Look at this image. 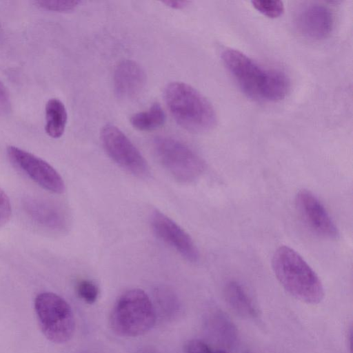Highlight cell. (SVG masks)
<instances>
[{
	"label": "cell",
	"instance_id": "2e32d148",
	"mask_svg": "<svg viewBox=\"0 0 353 353\" xmlns=\"http://www.w3.org/2000/svg\"><path fill=\"white\" fill-rule=\"evenodd\" d=\"M165 121V114L161 105L153 103L143 112L134 114L130 118L132 125L141 131H149L161 127Z\"/></svg>",
	"mask_w": 353,
	"mask_h": 353
},
{
	"label": "cell",
	"instance_id": "8fae6325",
	"mask_svg": "<svg viewBox=\"0 0 353 353\" xmlns=\"http://www.w3.org/2000/svg\"><path fill=\"white\" fill-rule=\"evenodd\" d=\"M334 24L330 10L323 5L310 4L303 8L296 17V25L304 37L320 40L332 32Z\"/></svg>",
	"mask_w": 353,
	"mask_h": 353
},
{
	"label": "cell",
	"instance_id": "44dd1931",
	"mask_svg": "<svg viewBox=\"0 0 353 353\" xmlns=\"http://www.w3.org/2000/svg\"><path fill=\"white\" fill-rule=\"evenodd\" d=\"M185 353H214L210 347L199 339H191L184 345Z\"/></svg>",
	"mask_w": 353,
	"mask_h": 353
},
{
	"label": "cell",
	"instance_id": "9c48e42d",
	"mask_svg": "<svg viewBox=\"0 0 353 353\" xmlns=\"http://www.w3.org/2000/svg\"><path fill=\"white\" fill-rule=\"evenodd\" d=\"M296 209L307 227L316 235L335 240L339 232L326 208L310 190H301L295 196Z\"/></svg>",
	"mask_w": 353,
	"mask_h": 353
},
{
	"label": "cell",
	"instance_id": "603a6c76",
	"mask_svg": "<svg viewBox=\"0 0 353 353\" xmlns=\"http://www.w3.org/2000/svg\"><path fill=\"white\" fill-rule=\"evenodd\" d=\"M167 6L174 9H181L189 4V1L184 0H167L163 1Z\"/></svg>",
	"mask_w": 353,
	"mask_h": 353
},
{
	"label": "cell",
	"instance_id": "3957f363",
	"mask_svg": "<svg viewBox=\"0 0 353 353\" xmlns=\"http://www.w3.org/2000/svg\"><path fill=\"white\" fill-rule=\"evenodd\" d=\"M163 97L171 115L184 129L199 133L216 125V115L212 104L191 85L172 82L165 88Z\"/></svg>",
	"mask_w": 353,
	"mask_h": 353
},
{
	"label": "cell",
	"instance_id": "5bb4252c",
	"mask_svg": "<svg viewBox=\"0 0 353 353\" xmlns=\"http://www.w3.org/2000/svg\"><path fill=\"white\" fill-rule=\"evenodd\" d=\"M45 116L46 133L54 139L61 137L68 119L66 108L63 102L57 98L50 99L46 104Z\"/></svg>",
	"mask_w": 353,
	"mask_h": 353
},
{
	"label": "cell",
	"instance_id": "7a4b0ae2",
	"mask_svg": "<svg viewBox=\"0 0 353 353\" xmlns=\"http://www.w3.org/2000/svg\"><path fill=\"white\" fill-rule=\"evenodd\" d=\"M272 266L277 280L290 295L311 305L322 301L325 292L319 277L294 249L286 245L278 248Z\"/></svg>",
	"mask_w": 353,
	"mask_h": 353
},
{
	"label": "cell",
	"instance_id": "7402d4cb",
	"mask_svg": "<svg viewBox=\"0 0 353 353\" xmlns=\"http://www.w3.org/2000/svg\"><path fill=\"white\" fill-rule=\"evenodd\" d=\"M11 110V99L10 94L0 81V115H6Z\"/></svg>",
	"mask_w": 353,
	"mask_h": 353
},
{
	"label": "cell",
	"instance_id": "8992f818",
	"mask_svg": "<svg viewBox=\"0 0 353 353\" xmlns=\"http://www.w3.org/2000/svg\"><path fill=\"white\" fill-rule=\"evenodd\" d=\"M153 148L165 169L180 182H193L205 170L203 159L190 147L176 139L157 137L154 139Z\"/></svg>",
	"mask_w": 353,
	"mask_h": 353
},
{
	"label": "cell",
	"instance_id": "9a60e30c",
	"mask_svg": "<svg viewBox=\"0 0 353 353\" xmlns=\"http://www.w3.org/2000/svg\"><path fill=\"white\" fill-rule=\"evenodd\" d=\"M212 332L218 342L227 348L234 347L238 341V332L231 319L222 312H216L210 318Z\"/></svg>",
	"mask_w": 353,
	"mask_h": 353
},
{
	"label": "cell",
	"instance_id": "cb8c5ba5",
	"mask_svg": "<svg viewBox=\"0 0 353 353\" xmlns=\"http://www.w3.org/2000/svg\"><path fill=\"white\" fill-rule=\"evenodd\" d=\"M214 353H228L225 350H218L215 352H214Z\"/></svg>",
	"mask_w": 353,
	"mask_h": 353
},
{
	"label": "cell",
	"instance_id": "4fadbf2b",
	"mask_svg": "<svg viewBox=\"0 0 353 353\" xmlns=\"http://www.w3.org/2000/svg\"><path fill=\"white\" fill-rule=\"evenodd\" d=\"M223 294L229 307L239 316L245 319L257 316L258 310L254 303L240 283L234 281L228 282Z\"/></svg>",
	"mask_w": 353,
	"mask_h": 353
},
{
	"label": "cell",
	"instance_id": "30bf717a",
	"mask_svg": "<svg viewBox=\"0 0 353 353\" xmlns=\"http://www.w3.org/2000/svg\"><path fill=\"white\" fill-rule=\"evenodd\" d=\"M150 224L155 234L184 259L190 262L198 261L199 250L192 238L173 220L155 210L151 214Z\"/></svg>",
	"mask_w": 353,
	"mask_h": 353
},
{
	"label": "cell",
	"instance_id": "e0dca14e",
	"mask_svg": "<svg viewBox=\"0 0 353 353\" xmlns=\"http://www.w3.org/2000/svg\"><path fill=\"white\" fill-rule=\"evenodd\" d=\"M252 6L267 17H279L284 12V5L281 1H252Z\"/></svg>",
	"mask_w": 353,
	"mask_h": 353
},
{
	"label": "cell",
	"instance_id": "6da1fadb",
	"mask_svg": "<svg viewBox=\"0 0 353 353\" xmlns=\"http://www.w3.org/2000/svg\"><path fill=\"white\" fill-rule=\"evenodd\" d=\"M221 59L226 69L249 98L270 103L280 101L287 95L290 83L282 72L265 68L232 48L225 49Z\"/></svg>",
	"mask_w": 353,
	"mask_h": 353
},
{
	"label": "cell",
	"instance_id": "5b68a950",
	"mask_svg": "<svg viewBox=\"0 0 353 353\" xmlns=\"http://www.w3.org/2000/svg\"><path fill=\"white\" fill-rule=\"evenodd\" d=\"M34 307L39 327L47 339L57 344L70 340L75 330V320L64 299L54 292H43L35 297Z\"/></svg>",
	"mask_w": 353,
	"mask_h": 353
},
{
	"label": "cell",
	"instance_id": "d6986e66",
	"mask_svg": "<svg viewBox=\"0 0 353 353\" xmlns=\"http://www.w3.org/2000/svg\"><path fill=\"white\" fill-rule=\"evenodd\" d=\"M78 295L86 303H94L99 296V288L90 280H81L77 285Z\"/></svg>",
	"mask_w": 353,
	"mask_h": 353
},
{
	"label": "cell",
	"instance_id": "52a82bcc",
	"mask_svg": "<svg viewBox=\"0 0 353 353\" xmlns=\"http://www.w3.org/2000/svg\"><path fill=\"white\" fill-rule=\"evenodd\" d=\"M101 139L108 156L120 167L139 177H145L150 174L145 158L117 126L104 125L101 131Z\"/></svg>",
	"mask_w": 353,
	"mask_h": 353
},
{
	"label": "cell",
	"instance_id": "ffe728a7",
	"mask_svg": "<svg viewBox=\"0 0 353 353\" xmlns=\"http://www.w3.org/2000/svg\"><path fill=\"white\" fill-rule=\"evenodd\" d=\"M12 216L10 200L3 189L0 188V228L4 226Z\"/></svg>",
	"mask_w": 353,
	"mask_h": 353
},
{
	"label": "cell",
	"instance_id": "7c38bea8",
	"mask_svg": "<svg viewBox=\"0 0 353 353\" xmlns=\"http://www.w3.org/2000/svg\"><path fill=\"white\" fill-rule=\"evenodd\" d=\"M146 76L143 69L132 60H123L116 66L114 90L117 97L123 100L137 97L144 88Z\"/></svg>",
	"mask_w": 353,
	"mask_h": 353
},
{
	"label": "cell",
	"instance_id": "277c9868",
	"mask_svg": "<svg viewBox=\"0 0 353 353\" xmlns=\"http://www.w3.org/2000/svg\"><path fill=\"white\" fill-rule=\"evenodd\" d=\"M156 322V312L148 295L135 288L123 293L110 316V326L117 335L136 337L149 332Z\"/></svg>",
	"mask_w": 353,
	"mask_h": 353
},
{
	"label": "cell",
	"instance_id": "ac0fdd59",
	"mask_svg": "<svg viewBox=\"0 0 353 353\" xmlns=\"http://www.w3.org/2000/svg\"><path fill=\"white\" fill-rule=\"evenodd\" d=\"M81 1L77 0H38L36 3L41 8L54 11L65 12L74 10Z\"/></svg>",
	"mask_w": 353,
	"mask_h": 353
},
{
	"label": "cell",
	"instance_id": "ba28073f",
	"mask_svg": "<svg viewBox=\"0 0 353 353\" xmlns=\"http://www.w3.org/2000/svg\"><path fill=\"white\" fill-rule=\"evenodd\" d=\"M7 155L15 168L42 188L56 194L65 191L62 177L45 160L14 145L7 148Z\"/></svg>",
	"mask_w": 353,
	"mask_h": 353
},
{
	"label": "cell",
	"instance_id": "d4e9b609",
	"mask_svg": "<svg viewBox=\"0 0 353 353\" xmlns=\"http://www.w3.org/2000/svg\"><path fill=\"white\" fill-rule=\"evenodd\" d=\"M143 353H150V352H143Z\"/></svg>",
	"mask_w": 353,
	"mask_h": 353
}]
</instances>
